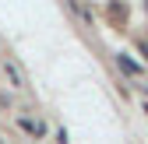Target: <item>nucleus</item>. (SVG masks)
<instances>
[{
    "label": "nucleus",
    "mask_w": 148,
    "mask_h": 144,
    "mask_svg": "<svg viewBox=\"0 0 148 144\" xmlns=\"http://www.w3.org/2000/svg\"><path fill=\"white\" fill-rule=\"evenodd\" d=\"M4 70H7V77L14 81V88H28V81H25V74H21V67H18L14 60H4Z\"/></svg>",
    "instance_id": "1"
},
{
    "label": "nucleus",
    "mask_w": 148,
    "mask_h": 144,
    "mask_svg": "<svg viewBox=\"0 0 148 144\" xmlns=\"http://www.w3.org/2000/svg\"><path fill=\"white\" fill-rule=\"evenodd\" d=\"M18 127H21L25 134H32V137H42V134H46V127H42L39 120H25V116H21V120H18Z\"/></svg>",
    "instance_id": "2"
},
{
    "label": "nucleus",
    "mask_w": 148,
    "mask_h": 144,
    "mask_svg": "<svg viewBox=\"0 0 148 144\" xmlns=\"http://www.w3.org/2000/svg\"><path fill=\"white\" fill-rule=\"evenodd\" d=\"M116 63H120V67L127 70V74H138V70H141V67H138V63H134L131 56H123V53H120V56H116Z\"/></svg>",
    "instance_id": "3"
}]
</instances>
